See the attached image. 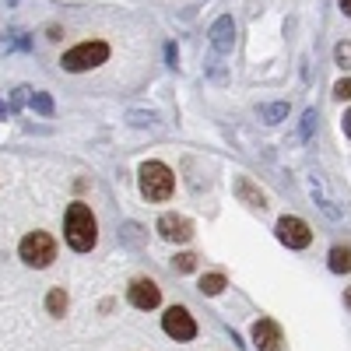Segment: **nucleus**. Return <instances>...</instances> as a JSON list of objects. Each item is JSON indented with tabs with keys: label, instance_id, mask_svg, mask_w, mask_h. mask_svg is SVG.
<instances>
[{
	"label": "nucleus",
	"instance_id": "1",
	"mask_svg": "<svg viewBox=\"0 0 351 351\" xmlns=\"http://www.w3.org/2000/svg\"><path fill=\"white\" fill-rule=\"evenodd\" d=\"M64 239H67V246L74 250V253H88L95 246V239H99V221H95V215H92V208L88 204H71L67 208V218H64Z\"/></svg>",
	"mask_w": 351,
	"mask_h": 351
},
{
	"label": "nucleus",
	"instance_id": "2",
	"mask_svg": "<svg viewBox=\"0 0 351 351\" xmlns=\"http://www.w3.org/2000/svg\"><path fill=\"white\" fill-rule=\"evenodd\" d=\"M172 186H176V180H172V169L169 165H162V162H144L141 165V193L148 197V200H169L172 197Z\"/></svg>",
	"mask_w": 351,
	"mask_h": 351
},
{
	"label": "nucleus",
	"instance_id": "3",
	"mask_svg": "<svg viewBox=\"0 0 351 351\" xmlns=\"http://www.w3.org/2000/svg\"><path fill=\"white\" fill-rule=\"evenodd\" d=\"M106 60H109V46L95 39V43H77L74 49H67L60 67L71 71V74H77V71H92V67H99Z\"/></svg>",
	"mask_w": 351,
	"mask_h": 351
},
{
	"label": "nucleus",
	"instance_id": "4",
	"mask_svg": "<svg viewBox=\"0 0 351 351\" xmlns=\"http://www.w3.org/2000/svg\"><path fill=\"white\" fill-rule=\"evenodd\" d=\"M21 260L28 263V267H49V263L56 260V243L53 236H46V232H28V236L21 239L18 246Z\"/></svg>",
	"mask_w": 351,
	"mask_h": 351
},
{
	"label": "nucleus",
	"instance_id": "5",
	"mask_svg": "<svg viewBox=\"0 0 351 351\" xmlns=\"http://www.w3.org/2000/svg\"><path fill=\"white\" fill-rule=\"evenodd\" d=\"M278 239H281L288 250H306V246L313 243V232H309V225H306L302 218L285 215V218H278Z\"/></svg>",
	"mask_w": 351,
	"mask_h": 351
},
{
	"label": "nucleus",
	"instance_id": "6",
	"mask_svg": "<svg viewBox=\"0 0 351 351\" xmlns=\"http://www.w3.org/2000/svg\"><path fill=\"white\" fill-rule=\"evenodd\" d=\"M162 330H165L169 337H176V341H193V337H197V319H193L183 306H172V309H165V316H162Z\"/></svg>",
	"mask_w": 351,
	"mask_h": 351
},
{
	"label": "nucleus",
	"instance_id": "7",
	"mask_svg": "<svg viewBox=\"0 0 351 351\" xmlns=\"http://www.w3.org/2000/svg\"><path fill=\"white\" fill-rule=\"evenodd\" d=\"M158 236L162 239H169V243H186L190 236H193V225H190V218H183V215H172V211H165L162 218H158Z\"/></svg>",
	"mask_w": 351,
	"mask_h": 351
},
{
	"label": "nucleus",
	"instance_id": "8",
	"mask_svg": "<svg viewBox=\"0 0 351 351\" xmlns=\"http://www.w3.org/2000/svg\"><path fill=\"white\" fill-rule=\"evenodd\" d=\"M253 348L256 351H281V327L274 319H256L253 324Z\"/></svg>",
	"mask_w": 351,
	"mask_h": 351
},
{
	"label": "nucleus",
	"instance_id": "9",
	"mask_svg": "<svg viewBox=\"0 0 351 351\" xmlns=\"http://www.w3.org/2000/svg\"><path fill=\"white\" fill-rule=\"evenodd\" d=\"M208 39H211V49H215V53H228V49H232V43H236V21H232V14H221V18L211 25Z\"/></svg>",
	"mask_w": 351,
	"mask_h": 351
},
{
	"label": "nucleus",
	"instance_id": "10",
	"mask_svg": "<svg viewBox=\"0 0 351 351\" xmlns=\"http://www.w3.org/2000/svg\"><path fill=\"white\" fill-rule=\"evenodd\" d=\"M130 306H137V309H155L158 306V299H162V291H158V285L155 281H148V278H141V281H134L130 285Z\"/></svg>",
	"mask_w": 351,
	"mask_h": 351
},
{
	"label": "nucleus",
	"instance_id": "11",
	"mask_svg": "<svg viewBox=\"0 0 351 351\" xmlns=\"http://www.w3.org/2000/svg\"><path fill=\"white\" fill-rule=\"evenodd\" d=\"M236 193H239V200L243 204H250V208H267V193H263L260 186H253V180H250V176H239V180H236Z\"/></svg>",
	"mask_w": 351,
	"mask_h": 351
},
{
	"label": "nucleus",
	"instance_id": "12",
	"mask_svg": "<svg viewBox=\"0 0 351 351\" xmlns=\"http://www.w3.org/2000/svg\"><path fill=\"white\" fill-rule=\"evenodd\" d=\"M309 193H313V200L319 204V211H324L330 221H341V211L334 208V200L327 197V190H324V180H319V176H309Z\"/></svg>",
	"mask_w": 351,
	"mask_h": 351
},
{
	"label": "nucleus",
	"instance_id": "13",
	"mask_svg": "<svg viewBox=\"0 0 351 351\" xmlns=\"http://www.w3.org/2000/svg\"><path fill=\"white\" fill-rule=\"evenodd\" d=\"M256 112H260L263 123H281V120H288V102H267V106H260Z\"/></svg>",
	"mask_w": 351,
	"mask_h": 351
},
{
	"label": "nucleus",
	"instance_id": "14",
	"mask_svg": "<svg viewBox=\"0 0 351 351\" xmlns=\"http://www.w3.org/2000/svg\"><path fill=\"white\" fill-rule=\"evenodd\" d=\"M46 309H49V316H64V313H67V291H64V288H49Z\"/></svg>",
	"mask_w": 351,
	"mask_h": 351
},
{
	"label": "nucleus",
	"instance_id": "15",
	"mask_svg": "<svg viewBox=\"0 0 351 351\" xmlns=\"http://www.w3.org/2000/svg\"><path fill=\"white\" fill-rule=\"evenodd\" d=\"M330 271H334V274L351 271V250H348V246H334V250H330Z\"/></svg>",
	"mask_w": 351,
	"mask_h": 351
},
{
	"label": "nucleus",
	"instance_id": "16",
	"mask_svg": "<svg viewBox=\"0 0 351 351\" xmlns=\"http://www.w3.org/2000/svg\"><path fill=\"white\" fill-rule=\"evenodd\" d=\"M221 288H225V274H204L200 278V291H204V295H218Z\"/></svg>",
	"mask_w": 351,
	"mask_h": 351
},
{
	"label": "nucleus",
	"instance_id": "17",
	"mask_svg": "<svg viewBox=\"0 0 351 351\" xmlns=\"http://www.w3.org/2000/svg\"><path fill=\"white\" fill-rule=\"evenodd\" d=\"M28 102H32V109H36L39 116H49V112H53V99H49L46 92H32V99H28Z\"/></svg>",
	"mask_w": 351,
	"mask_h": 351
},
{
	"label": "nucleus",
	"instance_id": "18",
	"mask_svg": "<svg viewBox=\"0 0 351 351\" xmlns=\"http://www.w3.org/2000/svg\"><path fill=\"white\" fill-rule=\"evenodd\" d=\"M313 130H316V109H306L302 127H299V141H309V137H313Z\"/></svg>",
	"mask_w": 351,
	"mask_h": 351
},
{
	"label": "nucleus",
	"instance_id": "19",
	"mask_svg": "<svg viewBox=\"0 0 351 351\" xmlns=\"http://www.w3.org/2000/svg\"><path fill=\"white\" fill-rule=\"evenodd\" d=\"M172 267L180 271V274H190V271L197 267V256H193V253H180V256L172 260Z\"/></svg>",
	"mask_w": 351,
	"mask_h": 351
},
{
	"label": "nucleus",
	"instance_id": "20",
	"mask_svg": "<svg viewBox=\"0 0 351 351\" xmlns=\"http://www.w3.org/2000/svg\"><path fill=\"white\" fill-rule=\"evenodd\" d=\"M334 60H337V67H351V43L334 46Z\"/></svg>",
	"mask_w": 351,
	"mask_h": 351
},
{
	"label": "nucleus",
	"instance_id": "21",
	"mask_svg": "<svg viewBox=\"0 0 351 351\" xmlns=\"http://www.w3.org/2000/svg\"><path fill=\"white\" fill-rule=\"evenodd\" d=\"M127 123H130V127H148V123H155V112H141V109H134V112L127 116Z\"/></svg>",
	"mask_w": 351,
	"mask_h": 351
},
{
	"label": "nucleus",
	"instance_id": "22",
	"mask_svg": "<svg viewBox=\"0 0 351 351\" xmlns=\"http://www.w3.org/2000/svg\"><path fill=\"white\" fill-rule=\"evenodd\" d=\"M334 95H337V99H351V77L337 81V88H334Z\"/></svg>",
	"mask_w": 351,
	"mask_h": 351
},
{
	"label": "nucleus",
	"instance_id": "23",
	"mask_svg": "<svg viewBox=\"0 0 351 351\" xmlns=\"http://www.w3.org/2000/svg\"><path fill=\"white\" fill-rule=\"evenodd\" d=\"M165 60H169V67H176V60H180V53H176V46H172V43L165 46Z\"/></svg>",
	"mask_w": 351,
	"mask_h": 351
},
{
	"label": "nucleus",
	"instance_id": "24",
	"mask_svg": "<svg viewBox=\"0 0 351 351\" xmlns=\"http://www.w3.org/2000/svg\"><path fill=\"white\" fill-rule=\"evenodd\" d=\"M341 127H344V134H348V141H351V109L344 112V120H341Z\"/></svg>",
	"mask_w": 351,
	"mask_h": 351
},
{
	"label": "nucleus",
	"instance_id": "25",
	"mask_svg": "<svg viewBox=\"0 0 351 351\" xmlns=\"http://www.w3.org/2000/svg\"><path fill=\"white\" fill-rule=\"evenodd\" d=\"M8 116H11V106H4V102H0V120H8Z\"/></svg>",
	"mask_w": 351,
	"mask_h": 351
},
{
	"label": "nucleus",
	"instance_id": "26",
	"mask_svg": "<svg viewBox=\"0 0 351 351\" xmlns=\"http://www.w3.org/2000/svg\"><path fill=\"white\" fill-rule=\"evenodd\" d=\"M341 11H344V14L351 18V0H341Z\"/></svg>",
	"mask_w": 351,
	"mask_h": 351
},
{
	"label": "nucleus",
	"instance_id": "27",
	"mask_svg": "<svg viewBox=\"0 0 351 351\" xmlns=\"http://www.w3.org/2000/svg\"><path fill=\"white\" fill-rule=\"evenodd\" d=\"M344 306H348V309H351V288H348V291H344Z\"/></svg>",
	"mask_w": 351,
	"mask_h": 351
},
{
	"label": "nucleus",
	"instance_id": "28",
	"mask_svg": "<svg viewBox=\"0 0 351 351\" xmlns=\"http://www.w3.org/2000/svg\"><path fill=\"white\" fill-rule=\"evenodd\" d=\"M8 4H18V0H8Z\"/></svg>",
	"mask_w": 351,
	"mask_h": 351
}]
</instances>
